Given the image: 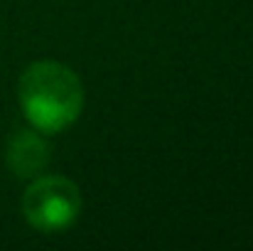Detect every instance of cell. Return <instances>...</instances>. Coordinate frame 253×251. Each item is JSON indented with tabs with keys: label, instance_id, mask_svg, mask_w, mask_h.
Here are the masks:
<instances>
[{
	"label": "cell",
	"instance_id": "7a4b0ae2",
	"mask_svg": "<svg viewBox=\"0 0 253 251\" xmlns=\"http://www.w3.org/2000/svg\"><path fill=\"white\" fill-rule=\"evenodd\" d=\"M22 214L42 234L67 232L82 214V192L69 177L37 175L22 195Z\"/></svg>",
	"mask_w": 253,
	"mask_h": 251
},
{
	"label": "cell",
	"instance_id": "3957f363",
	"mask_svg": "<svg viewBox=\"0 0 253 251\" xmlns=\"http://www.w3.org/2000/svg\"><path fill=\"white\" fill-rule=\"evenodd\" d=\"M52 158L49 143L44 138L42 131L30 128V131H17L10 141H7V151H5V163L10 167V172L15 177L22 180H32L37 177Z\"/></svg>",
	"mask_w": 253,
	"mask_h": 251
},
{
	"label": "cell",
	"instance_id": "6da1fadb",
	"mask_svg": "<svg viewBox=\"0 0 253 251\" xmlns=\"http://www.w3.org/2000/svg\"><path fill=\"white\" fill-rule=\"evenodd\" d=\"M17 99L25 118L42 133H62L84 108V86L62 62H32L17 82Z\"/></svg>",
	"mask_w": 253,
	"mask_h": 251
}]
</instances>
